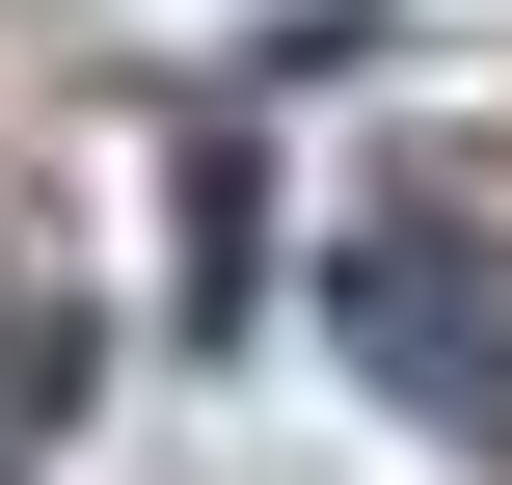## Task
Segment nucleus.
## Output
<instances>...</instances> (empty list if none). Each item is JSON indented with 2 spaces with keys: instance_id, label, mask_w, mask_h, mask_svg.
<instances>
[{
  "instance_id": "1",
  "label": "nucleus",
  "mask_w": 512,
  "mask_h": 485,
  "mask_svg": "<svg viewBox=\"0 0 512 485\" xmlns=\"http://www.w3.org/2000/svg\"><path fill=\"white\" fill-rule=\"evenodd\" d=\"M324 324H351V378H378L405 432H459V459H512V243H486V216L378 189V216L324 243Z\"/></svg>"
}]
</instances>
